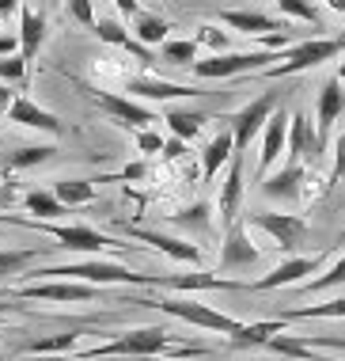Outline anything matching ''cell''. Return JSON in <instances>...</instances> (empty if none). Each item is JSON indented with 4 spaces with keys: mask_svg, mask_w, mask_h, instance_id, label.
<instances>
[{
    "mask_svg": "<svg viewBox=\"0 0 345 361\" xmlns=\"http://www.w3.org/2000/svg\"><path fill=\"white\" fill-rule=\"evenodd\" d=\"M194 357V354H209V346H182L179 338L171 335L167 327H133V331H122L111 343L95 346V350H84L80 361H92V357Z\"/></svg>",
    "mask_w": 345,
    "mask_h": 361,
    "instance_id": "6da1fadb",
    "label": "cell"
},
{
    "mask_svg": "<svg viewBox=\"0 0 345 361\" xmlns=\"http://www.w3.org/2000/svg\"><path fill=\"white\" fill-rule=\"evenodd\" d=\"M23 278H65V281H84V286H156V274H133L122 262H106V259H84V262H68V267H42L31 270Z\"/></svg>",
    "mask_w": 345,
    "mask_h": 361,
    "instance_id": "7a4b0ae2",
    "label": "cell"
},
{
    "mask_svg": "<svg viewBox=\"0 0 345 361\" xmlns=\"http://www.w3.org/2000/svg\"><path fill=\"white\" fill-rule=\"evenodd\" d=\"M0 224H19V228L49 232L54 240H61L65 251H76V255H103V251H111V247H122L118 240H111L106 232L92 228V224H61V221H38V217H8V213H0Z\"/></svg>",
    "mask_w": 345,
    "mask_h": 361,
    "instance_id": "3957f363",
    "label": "cell"
},
{
    "mask_svg": "<svg viewBox=\"0 0 345 361\" xmlns=\"http://www.w3.org/2000/svg\"><path fill=\"white\" fill-rule=\"evenodd\" d=\"M338 54H345V35L341 38H308V42H292L284 57L277 65H270L265 73V80H284V76H296V73H308V69H319V65L334 61Z\"/></svg>",
    "mask_w": 345,
    "mask_h": 361,
    "instance_id": "277c9868",
    "label": "cell"
},
{
    "mask_svg": "<svg viewBox=\"0 0 345 361\" xmlns=\"http://www.w3.org/2000/svg\"><path fill=\"white\" fill-rule=\"evenodd\" d=\"M133 305H141V308H160L167 312V316H175V319H182V324H190V327H201V331H216V335H235L239 331V319H232V316H224V312H216L209 305H197V300H179V297H133Z\"/></svg>",
    "mask_w": 345,
    "mask_h": 361,
    "instance_id": "5b68a950",
    "label": "cell"
},
{
    "mask_svg": "<svg viewBox=\"0 0 345 361\" xmlns=\"http://www.w3.org/2000/svg\"><path fill=\"white\" fill-rule=\"evenodd\" d=\"M284 50H246V54H213L205 61H194L190 69L197 80H232L246 73H265L273 61H281Z\"/></svg>",
    "mask_w": 345,
    "mask_h": 361,
    "instance_id": "8992f818",
    "label": "cell"
},
{
    "mask_svg": "<svg viewBox=\"0 0 345 361\" xmlns=\"http://www.w3.org/2000/svg\"><path fill=\"white\" fill-rule=\"evenodd\" d=\"M281 106V92H262L258 99H251L243 111H235L228 118V130H232V145L235 152H246V145L262 133V126L270 122V114Z\"/></svg>",
    "mask_w": 345,
    "mask_h": 361,
    "instance_id": "52a82bcc",
    "label": "cell"
},
{
    "mask_svg": "<svg viewBox=\"0 0 345 361\" xmlns=\"http://www.w3.org/2000/svg\"><path fill=\"white\" fill-rule=\"evenodd\" d=\"M246 224L262 228L281 251H300L308 243V221L296 213H246Z\"/></svg>",
    "mask_w": 345,
    "mask_h": 361,
    "instance_id": "ba28073f",
    "label": "cell"
},
{
    "mask_svg": "<svg viewBox=\"0 0 345 361\" xmlns=\"http://www.w3.org/2000/svg\"><path fill=\"white\" fill-rule=\"evenodd\" d=\"M87 99H92L99 111H106L118 126H133V130H148L152 122H160V114L152 106H144L141 99H125V95H111V92H99V87H84Z\"/></svg>",
    "mask_w": 345,
    "mask_h": 361,
    "instance_id": "9c48e42d",
    "label": "cell"
},
{
    "mask_svg": "<svg viewBox=\"0 0 345 361\" xmlns=\"http://www.w3.org/2000/svg\"><path fill=\"white\" fill-rule=\"evenodd\" d=\"M12 297H19V300H61V305H73V300H99V297H103V289H99V286H84V281L46 278V281H34V286L12 289Z\"/></svg>",
    "mask_w": 345,
    "mask_h": 361,
    "instance_id": "30bf717a",
    "label": "cell"
},
{
    "mask_svg": "<svg viewBox=\"0 0 345 361\" xmlns=\"http://www.w3.org/2000/svg\"><path fill=\"white\" fill-rule=\"evenodd\" d=\"M262 251L251 243L246 236V224L235 221L224 228V243H220V270H243V267H254Z\"/></svg>",
    "mask_w": 345,
    "mask_h": 361,
    "instance_id": "8fae6325",
    "label": "cell"
},
{
    "mask_svg": "<svg viewBox=\"0 0 345 361\" xmlns=\"http://www.w3.org/2000/svg\"><path fill=\"white\" fill-rule=\"evenodd\" d=\"M284 149H289L292 164H315L319 160L322 141H319V133H315L308 114H292L289 118V141H284Z\"/></svg>",
    "mask_w": 345,
    "mask_h": 361,
    "instance_id": "7c38bea8",
    "label": "cell"
},
{
    "mask_svg": "<svg viewBox=\"0 0 345 361\" xmlns=\"http://www.w3.org/2000/svg\"><path fill=\"white\" fill-rule=\"evenodd\" d=\"M319 255H296V259H284L277 270H270L265 278L251 281V293H270V289H281V286H300L303 274H315L319 270Z\"/></svg>",
    "mask_w": 345,
    "mask_h": 361,
    "instance_id": "4fadbf2b",
    "label": "cell"
},
{
    "mask_svg": "<svg viewBox=\"0 0 345 361\" xmlns=\"http://www.w3.org/2000/svg\"><path fill=\"white\" fill-rule=\"evenodd\" d=\"M133 99H194V95H209L201 84H175V80H152V76H133L125 84Z\"/></svg>",
    "mask_w": 345,
    "mask_h": 361,
    "instance_id": "5bb4252c",
    "label": "cell"
},
{
    "mask_svg": "<svg viewBox=\"0 0 345 361\" xmlns=\"http://www.w3.org/2000/svg\"><path fill=\"white\" fill-rule=\"evenodd\" d=\"M8 118L15 126H27V130H42L49 137H57V133L65 130L61 118H57L54 111H46V106H38L34 99H27V95H15L12 106H8Z\"/></svg>",
    "mask_w": 345,
    "mask_h": 361,
    "instance_id": "9a60e30c",
    "label": "cell"
},
{
    "mask_svg": "<svg viewBox=\"0 0 345 361\" xmlns=\"http://www.w3.org/2000/svg\"><path fill=\"white\" fill-rule=\"evenodd\" d=\"M284 141H289V114L284 111H273L270 122L262 126V160H258V175L265 179V171L281 160L284 152Z\"/></svg>",
    "mask_w": 345,
    "mask_h": 361,
    "instance_id": "2e32d148",
    "label": "cell"
},
{
    "mask_svg": "<svg viewBox=\"0 0 345 361\" xmlns=\"http://www.w3.org/2000/svg\"><path fill=\"white\" fill-rule=\"evenodd\" d=\"M303 179H308V171H303V164H284L277 175H265L262 179V194L273 202H292L303 194Z\"/></svg>",
    "mask_w": 345,
    "mask_h": 361,
    "instance_id": "e0dca14e",
    "label": "cell"
},
{
    "mask_svg": "<svg viewBox=\"0 0 345 361\" xmlns=\"http://www.w3.org/2000/svg\"><path fill=\"white\" fill-rule=\"evenodd\" d=\"M220 23L232 27V31H243V35H281V31H292L289 19H277V16H265V12H220Z\"/></svg>",
    "mask_w": 345,
    "mask_h": 361,
    "instance_id": "ac0fdd59",
    "label": "cell"
},
{
    "mask_svg": "<svg viewBox=\"0 0 345 361\" xmlns=\"http://www.w3.org/2000/svg\"><path fill=\"white\" fill-rule=\"evenodd\" d=\"M239 206H243V152H232L228 179L220 183V221H224V228L239 221Z\"/></svg>",
    "mask_w": 345,
    "mask_h": 361,
    "instance_id": "d6986e66",
    "label": "cell"
},
{
    "mask_svg": "<svg viewBox=\"0 0 345 361\" xmlns=\"http://www.w3.org/2000/svg\"><path fill=\"white\" fill-rule=\"evenodd\" d=\"M46 16H38L34 8H27V4H19V57L23 61H34L38 50H42V42H46Z\"/></svg>",
    "mask_w": 345,
    "mask_h": 361,
    "instance_id": "ffe728a7",
    "label": "cell"
},
{
    "mask_svg": "<svg viewBox=\"0 0 345 361\" xmlns=\"http://www.w3.org/2000/svg\"><path fill=\"white\" fill-rule=\"evenodd\" d=\"M341 114H345V87H341L338 76H330V80L319 87V126H315V133H319L322 145H327L330 126L338 122Z\"/></svg>",
    "mask_w": 345,
    "mask_h": 361,
    "instance_id": "44dd1931",
    "label": "cell"
},
{
    "mask_svg": "<svg viewBox=\"0 0 345 361\" xmlns=\"http://www.w3.org/2000/svg\"><path fill=\"white\" fill-rule=\"evenodd\" d=\"M133 236L141 243H152L156 251H163V255L179 259V262H194V267H201V247L197 243H186V240H175V236H163V232H152V228H137L133 224Z\"/></svg>",
    "mask_w": 345,
    "mask_h": 361,
    "instance_id": "7402d4cb",
    "label": "cell"
},
{
    "mask_svg": "<svg viewBox=\"0 0 345 361\" xmlns=\"http://www.w3.org/2000/svg\"><path fill=\"white\" fill-rule=\"evenodd\" d=\"M284 327H289V319H258V324H239V331L228 338L232 350H246V346H265L273 335H284Z\"/></svg>",
    "mask_w": 345,
    "mask_h": 361,
    "instance_id": "603a6c76",
    "label": "cell"
},
{
    "mask_svg": "<svg viewBox=\"0 0 345 361\" xmlns=\"http://www.w3.org/2000/svg\"><path fill=\"white\" fill-rule=\"evenodd\" d=\"M232 152H235L232 130H220L209 145H205V152H201V171H205V179H216V171H220L224 164L232 160Z\"/></svg>",
    "mask_w": 345,
    "mask_h": 361,
    "instance_id": "cb8c5ba5",
    "label": "cell"
},
{
    "mask_svg": "<svg viewBox=\"0 0 345 361\" xmlns=\"http://www.w3.org/2000/svg\"><path fill=\"white\" fill-rule=\"evenodd\" d=\"M133 31H137V42H141V46H163L171 23H167L163 16H152V12H144V8H141V12L133 16Z\"/></svg>",
    "mask_w": 345,
    "mask_h": 361,
    "instance_id": "d4e9b609",
    "label": "cell"
},
{
    "mask_svg": "<svg viewBox=\"0 0 345 361\" xmlns=\"http://www.w3.org/2000/svg\"><path fill=\"white\" fill-rule=\"evenodd\" d=\"M163 122H167V130H171L179 141H194L197 133L205 130V122H209V118H205L201 111H167Z\"/></svg>",
    "mask_w": 345,
    "mask_h": 361,
    "instance_id": "484cf974",
    "label": "cell"
},
{
    "mask_svg": "<svg viewBox=\"0 0 345 361\" xmlns=\"http://www.w3.org/2000/svg\"><path fill=\"white\" fill-rule=\"evenodd\" d=\"M57 149L54 145H27V149H15V152H8L4 160V168H12V171H23V168H38V164H46V160H54Z\"/></svg>",
    "mask_w": 345,
    "mask_h": 361,
    "instance_id": "4316f807",
    "label": "cell"
},
{
    "mask_svg": "<svg viewBox=\"0 0 345 361\" xmlns=\"http://www.w3.org/2000/svg\"><path fill=\"white\" fill-rule=\"evenodd\" d=\"M54 198L61 202V206H87V202L95 198V187L87 179H57L54 183Z\"/></svg>",
    "mask_w": 345,
    "mask_h": 361,
    "instance_id": "83f0119b",
    "label": "cell"
},
{
    "mask_svg": "<svg viewBox=\"0 0 345 361\" xmlns=\"http://www.w3.org/2000/svg\"><path fill=\"white\" fill-rule=\"evenodd\" d=\"M23 206H27V213H34L38 221H57L68 213V206H61V202L54 198V190H31L23 198Z\"/></svg>",
    "mask_w": 345,
    "mask_h": 361,
    "instance_id": "f1b7e54d",
    "label": "cell"
},
{
    "mask_svg": "<svg viewBox=\"0 0 345 361\" xmlns=\"http://www.w3.org/2000/svg\"><path fill=\"white\" fill-rule=\"evenodd\" d=\"M281 319H345V297L338 300H327V305H308V308H292V312H284Z\"/></svg>",
    "mask_w": 345,
    "mask_h": 361,
    "instance_id": "f546056e",
    "label": "cell"
},
{
    "mask_svg": "<svg viewBox=\"0 0 345 361\" xmlns=\"http://www.w3.org/2000/svg\"><path fill=\"white\" fill-rule=\"evenodd\" d=\"M76 331H65V335H46V338H34L27 343V354H68L76 346Z\"/></svg>",
    "mask_w": 345,
    "mask_h": 361,
    "instance_id": "4dcf8cb0",
    "label": "cell"
},
{
    "mask_svg": "<svg viewBox=\"0 0 345 361\" xmlns=\"http://www.w3.org/2000/svg\"><path fill=\"white\" fill-rule=\"evenodd\" d=\"M163 61L167 65H194L197 61V42L194 38H167L163 42Z\"/></svg>",
    "mask_w": 345,
    "mask_h": 361,
    "instance_id": "1f68e13d",
    "label": "cell"
},
{
    "mask_svg": "<svg viewBox=\"0 0 345 361\" xmlns=\"http://www.w3.org/2000/svg\"><path fill=\"white\" fill-rule=\"evenodd\" d=\"M92 31H95V38H99V42H111V46H122V50H125V46H130V31H125V23H118V19H95V27H92Z\"/></svg>",
    "mask_w": 345,
    "mask_h": 361,
    "instance_id": "d6a6232c",
    "label": "cell"
},
{
    "mask_svg": "<svg viewBox=\"0 0 345 361\" xmlns=\"http://www.w3.org/2000/svg\"><path fill=\"white\" fill-rule=\"evenodd\" d=\"M334 286H345V255L334 262V267L327 270L322 278L315 281H300V293H322V289H334Z\"/></svg>",
    "mask_w": 345,
    "mask_h": 361,
    "instance_id": "836d02e7",
    "label": "cell"
},
{
    "mask_svg": "<svg viewBox=\"0 0 345 361\" xmlns=\"http://www.w3.org/2000/svg\"><path fill=\"white\" fill-rule=\"evenodd\" d=\"M42 255V251H0V278L8 274H23L31 262Z\"/></svg>",
    "mask_w": 345,
    "mask_h": 361,
    "instance_id": "e575fe53",
    "label": "cell"
},
{
    "mask_svg": "<svg viewBox=\"0 0 345 361\" xmlns=\"http://www.w3.org/2000/svg\"><path fill=\"white\" fill-rule=\"evenodd\" d=\"M284 19H303V23H319V12H315L311 0H277Z\"/></svg>",
    "mask_w": 345,
    "mask_h": 361,
    "instance_id": "d590c367",
    "label": "cell"
},
{
    "mask_svg": "<svg viewBox=\"0 0 345 361\" xmlns=\"http://www.w3.org/2000/svg\"><path fill=\"white\" fill-rule=\"evenodd\" d=\"M0 80L8 84H23L27 80V61L19 54H4L0 57Z\"/></svg>",
    "mask_w": 345,
    "mask_h": 361,
    "instance_id": "8d00e7d4",
    "label": "cell"
},
{
    "mask_svg": "<svg viewBox=\"0 0 345 361\" xmlns=\"http://www.w3.org/2000/svg\"><path fill=\"white\" fill-rule=\"evenodd\" d=\"M171 221H175V224H194V228H209V206H205V202L186 206L182 213H175Z\"/></svg>",
    "mask_w": 345,
    "mask_h": 361,
    "instance_id": "74e56055",
    "label": "cell"
},
{
    "mask_svg": "<svg viewBox=\"0 0 345 361\" xmlns=\"http://www.w3.org/2000/svg\"><path fill=\"white\" fill-rule=\"evenodd\" d=\"M65 8H68V16H73L80 27H95V8H92V0H65Z\"/></svg>",
    "mask_w": 345,
    "mask_h": 361,
    "instance_id": "f35d334b",
    "label": "cell"
},
{
    "mask_svg": "<svg viewBox=\"0 0 345 361\" xmlns=\"http://www.w3.org/2000/svg\"><path fill=\"white\" fill-rule=\"evenodd\" d=\"M194 42H197V46L205 42V46H213L216 54H224V50H228V42H232V38L224 35V31H216V27H201V35H197Z\"/></svg>",
    "mask_w": 345,
    "mask_h": 361,
    "instance_id": "ab89813d",
    "label": "cell"
},
{
    "mask_svg": "<svg viewBox=\"0 0 345 361\" xmlns=\"http://www.w3.org/2000/svg\"><path fill=\"white\" fill-rule=\"evenodd\" d=\"M345 179V130L338 133V141H334V168H330V187L334 183Z\"/></svg>",
    "mask_w": 345,
    "mask_h": 361,
    "instance_id": "60d3db41",
    "label": "cell"
},
{
    "mask_svg": "<svg viewBox=\"0 0 345 361\" xmlns=\"http://www.w3.org/2000/svg\"><path fill=\"white\" fill-rule=\"evenodd\" d=\"M137 149H141V152H163V137H160V133H152V130H141V133H137Z\"/></svg>",
    "mask_w": 345,
    "mask_h": 361,
    "instance_id": "b9f144b4",
    "label": "cell"
},
{
    "mask_svg": "<svg viewBox=\"0 0 345 361\" xmlns=\"http://www.w3.org/2000/svg\"><path fill=\"white\" fill-rule=\"evenodd\" d=\"M182 152H186V141H179V137L163 141V156H167V160H179Z\"/></svg>",
    "mask_w": 345,
    "mask_h": 361,
    "instance_id": "7bdbcfd3",
    "label": "cell"
},
{
    "mask_svg": "<svg viewBox=\"0 0 345 361\" xmlns=\"http://www.w3.org/2000/svg\"><path fill=\"white\" fill-rule=\"evenodd\" d=\"M4 54H19V35H0V57Z\"/></svg>",
    "mask_w": 345,
    "mask_h": 361,
    "instance_id": "ee69618b",
    "label": "cell"
},
{
    "mask_svg": "<svg viewBox=\"0 0 345 361\" xmlns=\"http://www.w3.org/2000/svg\"><path fill=\"white\" fill-rule=\"evenodd\" d=\"M114 8H118L125 19H133L137 12H141V4H137V0H114Z\"/></svg>",
    "mask_w": 345,
    "mask_h": 361,
    "instance_id": "f6af8a7d",
    "label": "cell"
},
{
    "mask_svg": "<svg viewBox=\"0 0 345 361\" xmlns=\"http://www.w3.org/2000/svg\"><path fill=\"white\" fill-rule=\"evenodd\" d=\"M12 99H15V92L8 84H0V114H8V106H12Z\"/></svg>",
    "mask_w": 345,
    "mask_h": 361,
    "instance_id": "bcb514c9",
    "label": "cell"
},
{
    "mask_svg": "<svg viewBox=\"0 0 345 361\" xmlns=\"http://www.w3.org/2000/svg\"><path fill=\"white\" fill-rule=\"evenodd\" d=\"M19 4H23V0H0V19L15 16V12H19Z\"/></svg>",
    "mask_w": 345,
    "mask_h": 361,
    "instance_id": "7dc6e473",
    "label": "cell"
},
{
    "mask_svg": "<svg viewBox=\"0 0 345 361\" xmlns=\"http://www.w3.org/2000/svg\"><path fill=\"white\" fill-rule=\"evenodd\" d=\"M92 361H152V357H125L122 354V357H92Z\"/></svg>",
    "mask_w": 345,
    "mask_h": 361,
    "instance_id": "c3c4849f",
    "label": "cell"
},
{
    "mask_svg": "<svg viewBox=\"0 0 345 361\" xmlns=\"http://www.w3.org/2000/svg\"><path fill=\"white\" fill-rule=\"evenodd\" d=\"M327 4L334 8V12H341V16H345V0H327Z\"/></svg>",
    "mask_w": 345,
    "mask_h": 361,
    "instance_id": "681fc988",
    "label": "cell"
},
{
    "mask_svg": "<svg viewBox=\"0 0 345 361\" xmlns=\"http://www.w3.org/2000/svg\"><path fill=\"white\" fill-rule=\"evenodd\" d=\"M338 80H341V84H345V61H341V65H338Z\"/></svg>",
    "mask_w": 345,
    "mask_h": 361,
    "instance_id": "f907efd6",
    "label": "cell"
},
{
    "mask_svg": "<svg viewBox=\"0 0 345 361\" xmlns=\"http://www.w3.org/2000/svg\"><path fill=\"white\" fill-rule=\"evenodd\" d=\"M338 243H345V232H341V236H338Z\"/></svg>",
    "mask_w": 345,
    "mask_h": 361,
    "instance_id": "816d5d0a",
    "label": "cell"
},
{
    "mask_svg": "<svg viewBox=\"0 0 345 361\" xmlns=\"http://www.w3.org/2000/svg\"><path fill=\"white\" fill-rule=\"evenodd\" d=\"M54 4H57V0H54Z\"/></svg>",
    "mask_w": 345,
    "mask_h": 361,
    "instance_id": "f5cc1de1",
    "label": "cell"
},
{
    "mask_svg": "<svg viewBox=\"0 0 345 361\" xmlns=\"http://www.w3.org/2000/svg\"><path fill=\"white\" fill-rule=\"evenodd\" d=\"M319 361H322V357H319Z\"/></svg>",
    "mask_w": 345,
    "mask_h": 361,
    "instance_id": "db71d44e",
    "label": "cell"
}]
</instances>
